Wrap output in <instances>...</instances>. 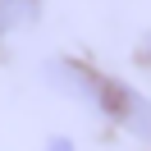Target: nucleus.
<instances>
[{
	"instance_id": "obj_4",
	"label": "nucleus",
	"mask_w": 151,
	"mask_h": 151,
	"mask_svg": "<svg viewBox=\"0 0 151 151\" xmlns=\"http://www.w3.org/2000/svg\"><path fill=\"white\" fill-rule=\"evenodd\" d=\"M147 50H151V32H147Z\"/></svg>"
},
{
	"instance_id": "obj_3",
	"label": "nucleus",
	"mask_w": 151,
	"mask_h": 151,
	"mask_svg": "<svg viewBox=\"0 0 151 151\" xmlns=\"http://www.w3.org/2000/svg\"><path fill=\"white\" fill-rule=\"evenodd\" d=\"M46 151H73V142H69V137H55V142H46Z\"/></svg>"
},
{
	"instance_id": "obj_1",
	"label": "nucleus",
	"mask_w": 151,
	"mask_h": 151,
	"mask_svg": "<svg viewBox=\"0 0 151 151\" xmlns=\"http://www.w3.org/2000/svg\"><path fill=\"white\" fill-rule=\"evenodd\" d=\"M46 78H50V87H60L64 96H73V101L101 110L105 119H114L119 128H128L133 137L151 142V101L142 92H133L128 83H114V78L96 73V69H87V64H73V60L50 64Z\"/></svg>"
},
{
	"instance_id": "obj_2",
	"label": "nucleus",
	"mask_w": 151,
	"mask_h": 151,
	"mask_svg": "<svg viewBox=\"0 0 151 151\" xmlns=\"http://www.w3.org/2000/svg\"><path fill=\"white\" fill-rule=\"evenodd\" d=\"M32 23H37V0H0V37H14Z\"/></svg>"
}]
</instances>
